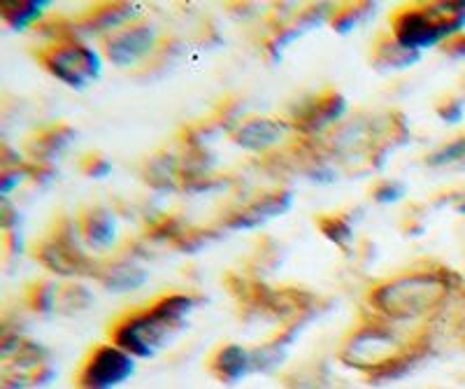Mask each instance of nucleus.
Returning a JSON list of instances; mask_svg holds the SVG:
<instances>
[{
  "instance_id": "nucleus-1",
  "label": "nucleus",
  "mask_w": 465,
  "mask_h": 389,
  "mask_svg": "<svg viewBox=\"0 0 465 389\" xmlns=\"http://www.w3.org/2000/svg\"><path fill=\"white\" fill-rule=\"evenodd\" d=\"M450 289V273L438 268H412L372 287L368 305L381 322H414L442 305Z\"/></svg>"
},
{
  "instance_id": "nucleus-2",
  "label": "nucleus",
  "mask_w": 465,
  "mask_h": 389,
  "mask_svg": "<svg viewBox=\"0 0 465 389\" xmlns=\"http://www.w3.org/2000/svg\"><path fill=\"white\" fill-rule=\"evenodd\" d=\"M196 299L191 294H168L152 301V305L133 310L112 326V341L131 357H149L173 334L184 326Z\"/></svg>"
},
{
  "instance_id": "nucleus-3",
  "label": "nucleus",
  "mask_w": 465,
  "mask_h": 389,
  "mask_svg": "<svg viewBox=\"0 0 465 389\" xmlns=\"http://www.w3.org/2000/svg\"><path fill=\"white\" fill-rule=\"evenodd\" d=\"M465 22V3H430V5H405L393 12L391 35L410 52L433 47L451 38Z\"/></svg>"
},
{
  "instance_id": "nucleus-4",
  "label": "nucleus",
  "mask_w": 465,
  "mask_h": 389,
  "mask_svg": "<svg viewBox=\"0 0 465 389\" xmlns=\"http://www.w3.org/2000/svg\"><path fill=\"white\" fill-rule=\"evenodd\" d=\"M37 64L47 70L49 75L58 82L73 86V89H84L91 82L101 77L103 61L94 47H89L82 40L73 35H56L37 47Z\"/></svg>"
},
{
  "instance_id": "nucleus-5",
  "label": "nucleus",
  "mask_w": 465,
  "mask_h": 389,
  "mask_svg": "<svg viewBox=\"0 0 465 389\" xmlns=\"http://www.w3.org/2000/svg\"><path fill=\"white\" fill-rule=\"evenodd\" d=\"M82 234L77 219H61L35 245V259L49 271L64 277L95 275V264L82 247Z\"/></svg>"
},
{
  "instance_id": "nucleus-6",
  "label": "nucleus",
  "mask_w": 465,
  "mask_h": 389,
  "mask_svg": "<svg viewBox=\"0 0 465 389\" xmlns=\"http://www.w3.org/2000/svg\"><path fill=\"white\" fill-rule=\"evenodd\" d=\"M159 47L156 28L143 22L126 24L119 31L105 35V43H103L107 61L119 68H133V65L144 64L152 54L159 52Z\"/></svg>"
},
{
  "instance_id": "nucleus-7",
  "label": "nucleus",
  "mask_w": 465,
  "mask_h": 389,
  "mask_svg": "<svg viewBox=\"0 0 465 389\" xmlns=\"http://www.w3.org/2000/svg\"><path fill=\"white\" fill-rule=\"evenodd\" d=\"M133 374V357L116 345H101L91 352L80 374L82 389H110Z\"/></svg>"
},
{
  "instance_id": "nucleus-8",
  "label": "nucleus",
  "mask_w": 465,
  "mask_h": 389,
  "mask_svg": "<svg viewBox=\"0 0 465 389\" xmlns=\"http://www.w3.org/2000/svg\"><path fill=\"white\" fill-rule=\"evenodd\" d=\"M296 126L284 119L270 117H249L240 122V126L232 131V143L247 152H268L284 140L291 138Z\"/></svg>"
},
{
  "instance_id": "nucleus-9",
  "label": "nucleus",
  "mask_w": 465,
  "mask_h": 389,
  "mask_svg": "<svg viewBox=\"0 0 465 389\" xmlns=\"http://www.w3.org/2000/svg\"><path fill=\"white\" fill-rule=\"evenodd\" d=\"M347 110V101H344L342 94L338 91H323L319 96H314L312 101H307L305 105L301 107V113L296 115V131H302L305 135H312L328 128L331 124L338 122L340 117Z\"/></svg>"
},
{
  "instance_id": "nucleus-10",
  "label": "nucleus",
  "mask_w": 465,
  "mask_h": 389,
  "mask_svg": "<svg viewBox=\"0 0 465 389\" xmlns=\"http://www.w3.org/2000/svg\"><path fill=\"white\" fill-rule=\"evenodd\" d=\"M291 205V194L289 192H270L259 196L256 201H252L244 208L235 210L231 217L226 219V224L232 229H252V226H259L268 219L277 217V214L286 213V208Z\"/></svg>"
},
{
  "instance_id": "nucleus-11",
  "label": "nucleus",
  "mask_w": 465,
  "mask_h": 389,
  "mask_svg": "<svg viewBox=\"0 0 465 389\" xmlns=\"http://www.w3.org/2000/svg\"><path fill=\"white\" fill-rule=\"evenodd\" d=\"M138 7L128 5V3H101L98 7H91L84 16L80 19V24H73V28L77 31H84L89 35H98V33H114L122 26L133 22V15H135Z\"/></svg>"
},
{
  "instance_id": "nucleus-12",
  "label": "nucleus",
  "mask_w": 465,
  "mask_h": 389,
  "mask_svg": "<svg viewBox=\"0 0 465 389\" xmlns=\"http://www.w3.org/2000/svg\"><path fill=\"white\" fill-rule=\"evenodd\" d=\"M95 277L112 292H133L147 283L149 273L131 259H116V262L95 268Z\"/></svg>"
},
{
  "instance_id": "nucleus-13",
  "label": "nucleus",
  "mask_w": 465,
  "mask_h": 389,
  "mask_svg": "<svg viewBox=\"0 0 465 389\" xmlns=\"http://www.w3.org/2000/svg\"><path fill=\"white\" fill-rule=\"evenodd\" d=\"M82 240L94 250H105L114 243V219L105 208H89L77 217Z\"/></svg>"
},
{
  "instance_id": "nucleus-14",
  "label": "nucleus",
  "mask_w": 465,
  "mask_h": 389,
  "mask_svg": "<svg viewBox=\"0 0 465 389\" xmlns=\"http://www.w3.org/2000/svg\"><path fill=\"white\" fill-rule=\"evenodd\" d=\"M73 140H74V131L68 126V124H52V126L33 134V138L28 140L26 145V150L33 159L47 161L52 159V156H56L58 152H64Z\"/></svg>"
},
{
  "instance_id": "nucleus-15",
  "label": "nucleus",
  "mask_w": 465,
  "mask_h": 389,
  "mask_svg": "<svg viewBox=\"0 0 465 389\" xmlns=\"http://www.w3.org/2000/svg\"><path fill=\"white\" fill-rule=\"evenodd\" d=\"M49 3H35V0H5L0 5V16L15 31H24V28L33 26L43 19V12L47 10Z\"/></svg>"
},
{
  "instance_id": "nucleus-16",
  "label": "nucleus",
  "mask_w": 465,
  "mask_h": 389,
  "mask_svg": "<svg viewBox=\"0 0 465 389\" xmlns=\"http://www.w3.org/2000/svg\"><path fill=\"white\" fill-rule=\"evenodd\" d=\"M419 59V52H410L402 45H398V40L393 38H380L377 40V47L372 52V61L375 65L381 68H407Z\"/></svg>"
},
{
  "instance_id": "nucleus-17",
  "label": "nucleus",
  "mask_w": 465,
  "mask_h": 389,
  "mask_svg": "<svg viewBox=\"0 0 465 389\" xmlns=\"http://www.w3.org/2000/svg\"><path fill=\"white\" fill-rule=\"evenodd\" d=\"M249 354L242 347L226 345L219 350V354L214 357V366H217V375L222 380H235L247 371L249 366Z\"/></svg>"
},
{
  "instance_id": "nucleus-18",
  "label": "nucleus",
  "mask_w": 465,
  "mask_h": 389,
  "mask_svg": "<svg viewBox=\"0 0 465 389\" xmlns=\"http://www.w3.org/2000/svg\"><path fill=\"white\" fill-rule=\"evenodd\" d=\"M91 301H94V296L84 284L65 283L56 287V310H61V313H80V310L89 308Z\"/></svg>"
},
{
  "instance_id": "nucleus-19",
  "label": "nucleus",
  "mask_w": 465,
  "mask_h": 389,
  "mask_svg": "<svg viewBox=\"0 0 465 389\" xmlns=\"http://www.w3.org/2000/svg\"><path fill=\"white\" fill-rule=\"evenodd\" d=\"M317 222L322 234L326 235L328 240H333L335 245L342 247V250H347L349 243L354 240V231H351V226H349L347 222H344V217H340V214H323Z\"/></svg>"
},
{
  "instance_id": "nucleus-20",
  "label": "nucleus",
  "mask_w": 465,
  "mask_h": 389,
  "mask_svg": "<svg viewBox=\"0 0 465 389\" xmlns=\"http://www.w3.org/2000/svg\"><path fill=\"white\" fill-rule=\"evenodd\" d=\"M365 5H368V3H363V5H344V7H340V10L333 15V19H331V22H333L335 31H340V33L351 31V28H354L356 24L361 22V16H363L365 12H368V7H365Z\"/></svg>"
},
{
  "instance_id": "nucleus-21",
  "label": "nucleus",
  "mask_w": 465,
  "mask_h": 389,
  "mask_svg": "<svg viewBox=\"0 0 465 389\" xmlns=\"http://www.w3.org/2000/svg\"><path fill=\"white\" fill-rule=\"evenodd\" d=\"M465 156V138L454 140V143L444 145L442 150L433 152V156L429 159L430 165H444V164H454V161L463 159Z\"/></svg>"
},
{
  "instance_id": "nucleus-22",
  "label": "nucleus",
  "mask_w": 465,
  "mask_h": 389,
  "mask_svg": "<svg viewBox=\"0 0 465 389\" xmlns=\"http://www.w3.org/2000/svg\"><path fill=\"white\" fill-rule=\"evenodd\" d=\"M402 192H405V189H402V185L386 180V182H381V185H377L375 192H372V198H375L377 203H393L402 196Z\"/></svg>"
},
{
  "instance_id": "nucleus-23",
  "label": "nucleus",
  "mask_w": 465,
  "mask_h": 389,
  "mask_svg": "<svg viewBox=\"0 0 465 389\" xmlns=\"http://www.w3.org/2000/svg\"><path fill=\"white\" fill-rule=\"evenodd\" d=\"M82 168H84L86 175H105L110 171V164L101 155H89L86 156V164H82Z\"/></svg>"
}]
</instances>
